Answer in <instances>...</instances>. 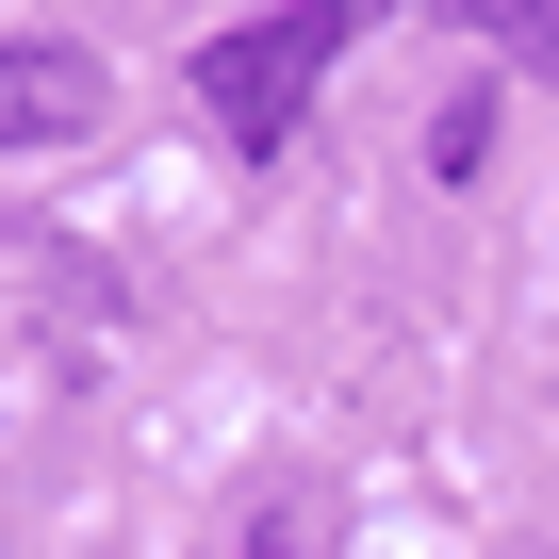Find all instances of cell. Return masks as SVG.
Masks as SVG:
<instances>
[{"label": "cell", "instance_id": "obj_1", "mask_svg": "<svg viewBox=\"0 0 559 559\" xmlns=\"http://www.w3.org/2000/svg\"><path fill=\"white\" fill-rule=\"evenodd\" d=\"M362 17H379V0H263V17H230V34L198 50V116L263 165L280 132L313 116V83L346 67V34H362Z\"/></svg>", "mask_w": 559, "mask_h": 559}, {"label": "cell", "instance_id": "obj_2", "mask_svg": "<svg viewBox=\"0 0 559 559\" xmlns=\"http://www.w3.org/2000/svg\"><path fill=\"white\" fill-rule=\"evenodd\" d=\"M99 132V50L83 34H0V148H67Z\"/></svg>", "mask_w": 559, "mask_h": 559}, {"label": "cell", "instance_id": "obj_3", "mask_svg": "<svg viewBox=\"0 0 559 559\" xmlns=\"http://www.w3.org/2000/svg\"><path fill=\"white\" fill-rule=\"evenodd\" d=\"M428 17H461V34H493L510 67H543V83H559V0H428Z\"/></svg>", "mask_w": 559, "mask_h": 559}, {"label": "cell", "instance_id": "obj_4", "mask_svg": "<svg viewBox=\"0 0 559 559\" xmlns=\"http://www.w3.org/2000/svg\"><path fill=\"white\" fill-rule=\"evenodd\" d=\"M247 559H297V526H247Z\"/></svg>", "mask_w": 559, "mask_h": 559}]
</instances>
